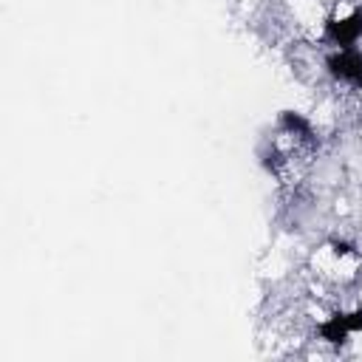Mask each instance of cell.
I'll use <instances>...</instances> for the list:
<instances>
[{"label":"cell","mask_w":362,"mask_h":362,"mask_svg":"<svg viewBox=\"0 0 362 362\" xmlns=\"http://www.w3.org/2000/svg\"><path fill=\"white\" fill-rule=\"evenodd\" d=\"M322 65L331 79L362 90V48H331Z\"/></svg>","instance_id":"cell-1"},{"label":"cell","mask_w":362,"mask_h":362,"mask_svg":"<svg viewBox=\"0 0 362 362\" xmlns=\"http://www.w3.org/2000/svg\"><path fill=\"white\" fill-rule=\"evenodd\" d=\"M260 164H263L266 173L280 175V170H283V164H286V156H283L277 147H266V150H260Z\"/></svg>","instance_id":"cell-5"},{"label":"cell","mask_w":362,"mask_h":362,"mask_svg":"<svg viewBox=\"0 0 362 362\" xmlns=\"http://www.w3.org/2000/svg\"><path fill=\"white\" fill-rule=\"evenodd\" d=\"M362 40V6L351 8L345 17H328L322 25V42L331 48H356Z\"/></svg>","instance_id":"cell-2"},{"label":"cell","mask_w":362,"mask_h":362,"mask_svg":"<svg viewBox=\"0 0 362 362\" xmlns=\"http://www.w3.org/2000/svg\"><path fill=\"white\" fill-rule=\"evenodd\" d=\"M345 317V325L351 334H362V308H354V311H342Z\"/></svg>","instance_id":"cell-7"},{"label":"cell","mask_w":362,"mask_h":362,"mask_svg":"<svg viewBox=\"0 0 362 362\" xmlns=\"http://www.w3.org/2000/svg\"><path fill=\"white\" fill-rule=\"evenodd\" d=\"M328 249H331L334 257H354L356 255V243H351L345 238H331L328 240Z\"/></svg>","instance_id":"cell-6"},{"label":"cell","mask_w":362,"mask_h":362,"mask_svg":"<svg viewBox=\"0 0 362 362\" xmlns=\"http://www.w3.org/2000/svg\"><path fill=\"white\" fill-rule=\"evenodd\" d=\"M277 124L286 136H294L305 144H317V136H314V124L308 116H303L300 110H280L277 113Z\"/></svg>","instance_id":"cell-3"},{"label":"cell","mask_w":362,"mask_h":362,"mask_svg":"<svg viewBox=\"0 0 362 362\" xmlns=\"http://www.w3.org/2000/svg\"><path fill=\"white\" fill-rule=\"evenodd\" d=\"M317 334H320V339H322V342H328V345H345V342L354 337V334L348 331V325H345L342 311H337V314L325 317V320L317 325Z\"/></svg>","instance_id":"cell-4"}]
</instances>
